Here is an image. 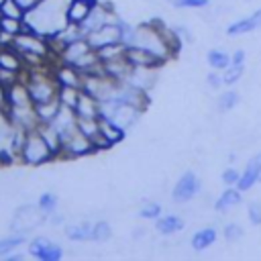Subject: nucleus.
Listing matches in <instances>:
<instances>
[{"mask_svg":"<svg viewBox=\"0 0 261 261\" xmlns=\"http://www.w3.org/2000/svg\"><path fill=\"white\" fill-rule=\"evenodd\" d=\"M67 4L69 0H41L35 8L24 12V29L51 41L69 22Z\"/></svg>","mask_w":261,"mask_h":261,"instance_id":"1","label":"nucleus"},{"mask_svg":"<svg viewBox=\"0 0 261 261\" xmlns=\"http://www.w3.org/2000/svg\"><path fill=\"white\" fill-rule=\"evenodd\" d=\"M141 114H143V110L141 108H137V106H133V104H126V102H122L120 98H108V100H104V102H100V116H106V118H110L116 126H120L124 133L128 130V128H133L137 122H139V118H141Z\"/></svg>","mask_w":261,"mask_h":261,"instance_id":"2","label":"nucleus"},{"mask_svg":"<svg viewBox=\"0 0 261 261\" xmlns=\"http://www.w3.org/2000/svg\"><path fill=\"white\" fill-rule=\"evenodd\" d=\"M55 157H53L49 145L45 143V139L41 137V133L37 128L35 130H29L18 161H22L24 165H31V167H39V165H45V163H49Z\"/></svg>","mask_w":261,"mask_h":261,"instance_id":"3","label":"nucleus"},{"mask_svg":"<svg viewBox=\"0 0 261 261\" xmlns=\"http://www.w3.org/2000/svg\"><path fill=\"white\" fill-rule=\"evenodd\" d=\"M47 222V216L39 210V206H33V204H20L10 222H8V232H20V234H29L31 230L43 226Z\"/></svg>","mask_w":261,"mask_h":261,"instance_id":"4","label":"nucleus"},{"mask_svg":"<svg viewBox=\"0 0 261 261\" xmlns=\"http://www.w3.org/2000/svg\"><path fill=\"white\" fill-rule=\"evenodd\" d=\"M82 90L90 96H94L98 102H104L108 98H114L116 96V90H118V84L116 80L108 77L104 71H96V73H88V75H82Z\"/></svg>","mask_w":261,"mask_h":261,"instance_id":"5","label":"nucleus"},{"mask_svg":"<svg viewBox=\"0 0 261 261\" xmlns=\"http://www.w3.org/2000/svg\"><path fill=\"white\" fill-rule=\"evenodd\" d=\"M27 253L41 261H59L65 255V249L49 237H33L29 241Z\"/></svg>","mask_w":261,"mask_h":261,"instance_id":"6","label":"nucleus"},{"mask_svg":"<svg viewBox=\"0 0 261 261\" xmlns=\"http://www.w3.org/2000/svg\"><path fill=\"white\" fill-rule=\"evenodd\" d=\"M118 16L114 14V10H112V6L108 4V2H98L96 0V4L92 6V10H90V14L82 20V31L86 33V37L90 35V33H94V31H98V29H102L104 24H108V22H114Z\"/></svg>","mask_w":261,"mask_h":261,"instance_id":"7","label":"nucleus"},{"mask_svg":"<svg viewBox=\"0 0 261 261\" xmlns=\"http://www.w3.org/2000/svg\"><path fill=\"white\" fill-rule=\"evenodd\" d=\"M98 147L92 139H88L86 135H82L80 130L71 133L69 137L63 139V151H61V157H67V159H77V157H86V155H92L96 153Z\"/></svg>","mask_w":261,"mask_h":261,"instance_id":"8","label":"nucleus"},{"mask_svg":"<svg viewBox=\"0 0 261 261\" xmlns=\"http://www.w3.org/2000/svg\"><path fill=\"white\" fill-rule=\"evenodd\" d=\"M200 192V179L194 171H186L179 175V179L175 181L173 190H171V200L175 204H188L192 202Z\"/></svg>","mask_w":261,"mask_h":261,"instance_id":"9","label":"nucleus"},{"mask_svg":"<svg viewBox=\"0 0 261 261\" xmlns=\"http://www.w3.org/2000/svg\"><path fill=\"white\" fill-rule=\"evenodd\" d=\"M86 39H88V43H90V47H92L94 51H98V49H102V47H106V45L122 43V31H120L118 18H116L114 22H108V24H104L102 29L90 33Z\"/></svg>","mask_w":261,"mask_h":261,"instance_id":"10","label":"nucleus"},{"mask_svg":"<svg viewBox=\"0 0 261 261\" xmlns=\"http://www.w3.org/2000/svg\"><path fill=\"white\" fill-rule=\"evenodd\" d=\"M12 135H14V124L6 114V108H0V165H10L16 161L10 151Z\"/></svg>","mask_w":261,"mask_h":261,"instance_id":"11","label":"nucleus"},{"mask_svg":"<svg viewBox=\"0 0 261 261\" xmlns=\"http://www.w3.org/2000/svg\"><path fill=\"white\" fill-rule=\"evenodd\" d=\"M6 114L10 116L12 124L24 130H35L39 126V116L35 112V104L27 106H6Z\"/></svg>","mask_w":261,"mask_h":261,"instance_id":"12","label":"nucleus"},{"mask_svg":"<svg viewBox=\"0 0 261 261\" xmlns=\"http://www.w3.org/2000/svg\"><path fill=\"white\" fill-rule=\"evenodd\" d=\"M98 124H100V135H98V139L94 141L98 149H108V147L120 143V141L124 139V135H126L120 126H116V124H114L110 118H106V116H100V118H98Z\"/></svg>","mask_w":261,"mask_h":261,"instance_id":"13","label":"nucleus"},{"mask_svg":"<svg viewBox=\"0 0 261 261\" xmlns=\"http://www.w3.org/2000/svg\"><path fill=\"white\" fill-rule=\"evenodd\" d=\"M124 82L149 94V90L157 82V67H130Z\"/></svg>","mask_w":261,"mask_h":261,"instance_id":"14","label":"nucleus"},{"mask_svg":"<svg viewBox=\"0 0 261 261\" xmlns=\"http://www.w3.org/2000/svg\"><path fill=\"white\" fill-rule=\"evenodd\" d=\"M51 124L59 130L61 139H65V137H69L71 133H75V130H77V114H75V110H73V108H69V106H63V104H61V108H59V112H57V116L53 118V122H51Z\"/></svg>","mask_w":261,"mask_h":261,"instance_id":"15","label":"nucleus"},{"mask_svg":"<svg viewBox=\"0 0 261 261\" xmlns=\"http://www.w3.org/2000/svg\"><path fill=\"white\" fill-rule=\"evenodd\" d=\"M53 73V77H55V82L59 84V88L61 86H71V88H82V73L73 67V65H69V63H61L59 59H57V63H55V69L51 71Z\"/></svg>","mask_w":261,"mask_h":261,"instance_id":"16","label":"nucleus"},{"mask_svg":"<svg viewBox=\"0 0 261 261\" xmlns=\"http://www.w3.org/2000/svg\"><path fill=\"white\" fill-rule=\"evenodd\" d=\"M88 51H92V47H90L88 39L84 37V39L71 41V43H67L65 47H61V51L57 53V59H59L61 63H69V65H73V63H75L80 57H84Z\"/></svg>","mask_w":261,"mask_h":261,"instance_id":"17","label":"nucleus"},{"mask_svg":"<svg viewBox=\"0 0 261 261\" xmlns=\"http://www.w3.org/2000/svg\"><path fill=\"white\" fill-rule=\"evenodd\" d=\"M63 234L71 243H86L92 241V222L90 220H75V222H65L63 224Z\"/></svg>","mask_w":261,"mask_h":261,"instance_id":"18","label":"nucleus"},{"mask_svg":"<svg viewBox=\"0 0 261 261\" xmlns=\"http://www.w3.org/2000/svg\"><path fill=\"white\" fill-rule=\"evenodd\" d=\"M124 59L130 63V67H159L161 65V61L153 53H149L141 47H126Z\"/></svg>","mask_w":261,"mask_h":261,"instance_id":"19","label":"nucleus"},{"mask_svg":"<svg viewBox=\"0 0 261 261\" xmlns=\"http://www.w3.org/2000/svg\"><path fill=\"white\" fill-rule=\"evenodd\" d=\"M257 181H261V153L255 155V157L247 163L245 171L241 173V179H239L237 188H239L241 192H247V190H251Z\"/></svg>","mask_w":261,"mask_h":261,"instance_id":"20","label":"nucleus"},{"mask_svg":"<svg viewBox=\"0 0 261 261\" xmlns=\"http://www.w3.org/2000/svg\"><path fill=\"white\" fill-rule=\"evenodd\" d=\"M261 29V8L255 10L251 16L247 18H241V20H234L226 27V37H237V35H245V33H251V31H257Z\"/></svg>","mask_w":261,"mask_h":261,"instance_id":"21","label":"nucleus"},{"mask_svg":"<svg viewBox=\"0 0 261 261\" xmlns=\"http://www.w3.org/2000/svg\"><path fill=\"white\" fill-rule=\"evenodd\" d=\"M27 104H33V100H31L27 82L22 77L10 88H6V106H27Z\"/></svg>","mask_w":261,"mask_h":261,"instance_id":"22","label":"nucleus"},{"mask_svg":"<svg viewBox=\"0 0 261 261\" xmlns=\"http://www.w3.org/2000/svg\"><path fill=\"white\" fill-rule=\"evenodd\" d=\"M75 114L77 118H100V102L86 94L84 90L80 92V98H77V104H75Z\"/></svg>","mask_w":261,"mask_h":261,"instance_id":"23","label":"nucleus"},{"mask_svg":"<svg viewBox=\"0 0 261 261\" xmlns=\"http://www.w3.org/2000/svg\"><path fill=\"white\" fill-rule=\"evenodd\" d=\"M37 130L41 133V137L45 139V143L49 145L53 157H61V151H63V139L59 135V130L51 124V122H39Z\"/></svg>","mask_w":261,"mask_h":261,"instance_id":"24","label":"nucleus"},{"mask_svg":"<svg viewBox=\"0 0 261 261\" xmlns=\"http://www.w3.org/2000/svg\"><path fill=\"white\" fill-rule=\"evenodd\" d=\"M0 67L16 71V73H24V69H27L22 55L14 47H0Z\"/></svg>","mask_w":261,"mask_h":261,"instance_id":"25","label":"nucleus"},{"mask_svg":"<svg viewBox=\"0 0 261 261\" xmlns=\"http://www.w3.org/2000/svg\"><path fill=\"white\" fill-rule=\"evenodd\" d=\"M102 69H104V73L108 77H112L116 82H124L126 75H128V71H130V63L124 59V55H120V57H114L110 61H104L102 63Z\"/></svg>","mask_w":261,"mask_h":261,"instance_id":"26","label":"nucleus"},{"mask_svg":"<svg viewBox=\"0 0 261 261\" xmlns=\"http://www.w3.org/2000/svg\"><path fill=\"white\" fill-rule=\"evenodd\" d=\"M181 228H184V218H179L177 214H161L155 220V230L163 237H171Z\"/></svg>","mask_w":261,"mask_h":261,"instance_id":"27","label":"nucleus"},{"mask_svg":"<svg viewBox=\"0 0 261 261\" xmlns=\"http://www.w3.org/2000/svg\"><path fill=\"white\" fill-rule=\"evenodd\" d=\"M96 4V0H69L67 4V20L82 24V20L90 14L92 6Z\"/></svg>","mask_w":261,"mask_h":261,"instance_id":"28","label":"nucleus"},{"mask_svg":"<svg viewBox=\"0 0 261 261\" xmlns=\"http://www.w3.org/2000/svg\"><path fill=\"white\" fill-rule=\"evenodd\" d=\"M216 237H218V232L214 226H204L192 234V241H190L192 249L194 251H206L208 247H212L216 243Z\"/></svg>","mask_w":261,"mask_h":261,"instance_id":"29","label":"nucleus"},{"mask_svg":"<svg viewBox=\"0 0 261 261\" xmlns=\"http://www.w3.org/2000/svg\"><path fill=\"white\" fill-rule=\"evenodd\" d=\"M241 194H243V192H241L237 186H234V188L230 186V188L224 190V192L220 194V198L214 202V210H216V212H226L228 208L239 206V204L243 202V196H241Z\"/></svg>","mask_w":261,"mask_h":261,"instance_id":"30","label":"nucleus"},{"mask_svg":"<svg viewBox=\"0 0 261 261\" xmlns=\"http://www.w3.org/2000/svg\"><path fill=\"white\" fill-rule=\"evenodd\" d=\"M24 241H27V234H20V232H8L6 237H0V257H8Z\"/></svg>","mask_w":261,"mask_h":261,"instance_id":"31","label":"nucleus"},{"mask_svg":"<svg viewBox=\"0 0 261 261\" xmlns=\"http://www.w3.org/2000/svg\"><path fill=\"white\" fill-rule=\"evenodd\" d=\"M59 108H61V104H59L57 98H53L49 102H43V104H35V112L39 116V122H53Z\"/></svg>","mask_w":261,"mask_h":261,"instance_id":"32","label":"nucleus"},{"mask_svg":"<svg viewBox=\"0 0 261 261\" xmlns=\"http://www.w3.org/2000/svg\"><path fill=\"white\" fill-rule=\"evenodd\" d=\"M206 61H208V65H210L212 69L224 71V69L232 63V57H230L226 51H222V49H210L208 55H206Z\"/></svg>","mask_w":261,"mask_h":261,"instance_id":"33","label":"nucleus"},{"mask_svg":"<svg viewBox=\"0 0 261 261\" xmlns=\"http://www.w3.org/2000/svg\"><path fill=\"white\" fill-rule=\"evenodd\" d=\"M112 239V226L108 220L98 218L92 222V243H106Z\"/></svg>","mask_w":261,"mask_h":261,"instance_id":"34","label":"nucleus"},{"mask_svg":"<svg viewBox=\"0 0 261 261\" xmlns=\"http://www.w3.org/2000/svg\"><path fill=\"white\" fill-rule=\"evenodd\" d=\"M37 206H39V210L49 218V216L57 210V206H59V198H57L55 192L47 190V192H43V194L37 198Z\"/></svg>","mask_w":261,"mask_h":261,"instance_id":"35","label":"nucleus"},{"mask_svg":"<svg viewBox=\"0 0 261 261\" xmlns=\"http://www.w3.org/2000/svg\"><path fill=\"white\" fill-rule=\"evenodd\" d=\"M80 92H82V88L61 86V88H59V92H57V100H59V104H63V106L75 108V104H77V98H80Z\"/></svg>","mask_w":261,"mask_h":261,"instance_id":"36","label":"nucleus"},{"mask_svg":"<svg viewBox=\"0 0 261 261\" xmlns=\"http://www.w3.org/2000/svg\"><path fill=\"white\" fill-rule=\"evenodd\" d=\"M77 130L82 135H86L88 139L96 141L98 135H100V124H98V118H77Z\"/></svg>","mask_w":261,"mask_h":261,"instance_id":"37","label":"nucleus"},{"mask_svg":"<svg viewBox=\"0 0 261 261\" xmlns=\"http://www.w3.org/2000/svg\"><path fill=\"white\" fill-rule=\"evenodd\" d=\"M0 31L10 35V37H16L18 33L24 31V20L22 18H10V16H0Z\"/></svg>","mask_w":261,"mask_h":261,"instance_id":"38","label":"nucleus"},{"mask_svg":"<svg viewBox=\"0 0 261 261\" xmlns=\"http://www.w3.org/2000/svg\"><path fill=\"white\" fill-rule=\"evenodd\" d=\"M161 212H163L161 204H157V202H153V200H147V202H143L141 208H139V218L157 220V218L161 216Z\"/></svg>","mask_w":261,"mask_h":261,"instance_id":"39","label":"nucleus"},{"mask_svg":"<svg viewBox=\"0 0 261 261\" xmlns=\"http://www.w3.org/2000/svg\"><path fill=\"white\" fill-rule=\"evenodd\" d=\"M124 43H114V45H106V47H102V49H98L96 53H98V57H100V61L104 63V61H110V59H114V57H120V55H124Z\"/></svg>","mask_w":261,"mask_h":261,"instance_id":"40","label":"nucleus"},{"mask_svg":"<svg viewBox=\"0 0 261 261\" xmlns=\"http://www.w3.org/2000/svg\"><path fill=\"white\" fill-rule=\"evenodd\" d=\"M237 104H239V94H237L234 90H226V92H222V94L218 96V110H220V112H228V110H232Z\"/></svg>","mask_w":261,"mask_h":261,"instance_id":"41","label":"nucleus"},{"mask_svg":"<svg viewBox=\"0 0 261 261\" xmlns=\"http://www.w3.org/2000/svg\"><path fill=\"white\" fill-rule=\"evenodd\" d=\"M243 65H237V63H230L224 71H222V80H224V86H234L241 77H243Z\"/></svg>","mask_w":261,"mask_h":261,"instance_id":"42","label":"nucleus"},{"mask_svg":"<svg viewBox=\"0 0 261 261\" xmlns=\"http://www.w3.org/2000/svg\"><path fill=\"white\" fill-rule=\"evenodd\" d=\"M0 16H10V18H24V10L14 2V0H6L0 6Z\"/></svg>","mask_w":261,"mask_h":261,"instance_id":"43","label":"nucleus"},{"mask_svg":"<svg viewBox=\"0 0 261 261\" xmlns=\"http://www.w3.org/2000/svg\"><path fill=\"white\" fill-rule=\"evenodd\" d=\"M222 234H224V239H226L228 243H237V241L243 237V226L237 224V222H228V224L224 226Z\"/></svg>","mask_w":261,"mask_h":261,"instance_id":"44","label":"nucleus"},{"mask_svg":"<svg viewBox=\"0 0 261 261\" xmlns=\"http://www.w3.org/2000/svg\"><path fill=\"white\" fill-rule=\"evenodd\" d=\"M18 80H22V73H16V71L2 69V67H0V84H4L6 88H10V86L16 84Z\"/></svg>","mask_w":261,"mask_h":261,"instance_id":"45","label":"nucleus"},{"mask_svg":"<svg viewBox=\"0 0 261 261\" xmlns=\"http://www.w3.org/2000/svg\"><path fill=\"white\" fill-rule=\"evenodd\" d=\"M175 8H206L210 6V0H175Z\"/></svg>","mask_w":261,"mask_h":261,"instance_id":"46","label":"nucleus"},{"mask_svg":"<svg viewBox=\"0 0 261 261\" xmlns=\"http://www.w3.org/2000/svg\"><path fill=\"white\" fill-rule=\"evenodd\" d=\"M249 220L257 226H261V202H251L249 204Z\"/></svg>","mask_w":261,"mask_h":261,"instance_id":"47","label":"nucleus"},{"mask_svg":"<svg viewBox=\"0 0 261 261\" xmlns=\"http://www.w3.org/2000/svg\"><path fill=\"white\" fill-rule=\"evenodd\" d=\"M239 179H241V173H239L234 167H228V169L222 171V181H224L226 186H237Z\"/></svg>","mask_w":261,"mask_h":261,"instance_id":"48","label":"nucleus"},{"mask_svg":"<svg viewBox=\"0 0 261 261\" xmlns=\"http://www.w3.org/2000/svg\"><path fill=\"white\" fill-rule=\"evenodd\" d=\"M206 84L212 88V90H218L222 84H224V80H222V75H220V71H216V69H212L208 75H206Z\"/></svg>","mask_w":261,"mask_h":261,"instance_id":"49","label":"nucleus"},{"mask_svg":"<svg viewBox=\"0 0 261 261\" xmlns=\"http://www.w3.org/2000/svg\"><path fill=\"white\" fill-rule=\"evenodd\" d=\"M173 31H175V35L179 37V41H181V43H184V41H186V43H192V41H194L192 33H190L186 27H173Z\"/></svg>","mask_w":261,"mask_h":261,"instance_id":"50","label":"nucleus"},{"mask_svg":"<svg viewBox=\"0 0 261 261\" xmlns=\"http://www.w3.org/2000/svg\"><path fill=\"white\" fill-rule=\"evenodd\" d=\"M14 2H16V4H18L22 10H24V12H29V10H31V8H35V6H37L41 0H14Z\"/></svg>","mask_w":261,"mask_h":261,"instance_id":"51","label":"nucleus"},{"mask_svg":"<svg viewBox=\"0 0 261 261\" xmlns=\"http://www.w3.org/2000/svg\"><path fill=\"white\" fill-rule=\"evenodd\" d=\"M232 63H237V65H243L245 63V51L243 49H237L232 53Z\"/></svg>","mask_w":261,"mask_h":261,"instance_id":"52","label":"nucleus"},{"mask_svg":"<svg viewBox=\"0 0 261 261\" xmlns=\"http://www.w3.org/2000/svg\"><path fill=\"white\" fill-rule=\"evenodd\" d=\"M0 108H6V86L0 84Z\"/></svg>","mask_w":261,"mask_h":261,"instance_id":"53","label":"nucleus"},{"mask_svg":"<svg viewBox=\"0 0 261 261\" xmlns=\"http://www.w3.org/2000/svg\"><path fill=\"white\" fill-rule=\"evenodd\" d=\"M165 2H169V4H171V6H173V4H175V0H165Z\"/></svg>","mask_w":261,"mask_h":261,"instance_id":"54","label":"nucleus"},{"mask_svg":"<svg viewBox=\"0 0 261 261\" xmlns=\"http://www.w3.org/2000/svg\"><path fill=\"white\" fill-rule=\"evenodd\" d=\"M4 2H6V0H0V6H2V4H4Z\"/></svg>","mask_w":261,"mask_h":261,"instance_id":"55","label":"nucleus"}]
</instances>
